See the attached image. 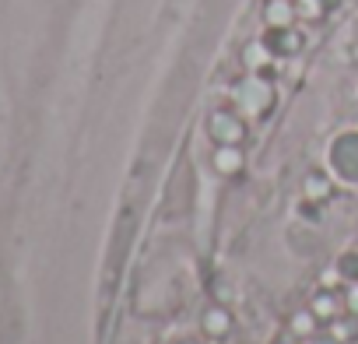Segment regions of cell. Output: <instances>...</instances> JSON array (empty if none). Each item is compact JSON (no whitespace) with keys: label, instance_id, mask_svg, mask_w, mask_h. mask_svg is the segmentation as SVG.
Masks as SVG:
<instances>
[{"label":"cell","instance_id":"5","mask_svg":"<svg viewBox=\"0 0 358 344\" xmlns=\"http://www.w3.org/2000/svg\"><path fill=\"white\" fill-rule=\"evenodd\" d=\"M348 309H351V313H358V288L348 295Z\"/></svg>","mask_w":358,"mask_h":344},{"label":"cell","instance_id":"2","mask_svg":"<svg viewBox=\"0 0 358 344\" xmlns=\"http://www.w3.org/2000/svg\"><path fill=\"white\" fill-rule=\"evenodd\" d=\"M225 327H229V316H225V313H222V316H218V313L208 316V330H211V334H225Z\"/></svg>","mask_w":358,"mask_h":344},{"label":"cell","instance_id":"1","mask_svg":"<svg viewBox=\"0 0 358 344\" xmlns=\"http://www.w3.org/2000/svg\"><path fill=\"white\" fill-rule=\"evenodd\" d=\"M313 313H316V316H330V313L337 316V299H330V295H320V299H316V306H313Z\"/></svg>","mask_w":358,"mask_h":344},{"label":"cell","instance_id":"4","mask_svg":"<svg viewBox=\"0 0 358 344\" xmlns=\"http://www.w3.org/2000/svg\"><path fill=\"white\" fill-rule=\"evenodd\" d=\"M313 330V316H295V334H309Z\"/></svg>","mask_w":358,"mask_h":344},{"label":"cell","instance_id":"3","mask_svg":"<svg viewBox=\"0 0 358 344\" xmlns=\"http://www.w3.org/2000/svg\"><path fill=\"white\" fill-rule=\"evenodd\" d=\"M222 165H225V172H236V169H239V158H236V155H222V151H218V169H222Z\"/></svg>","mask_w":358,"mask_h":344}]
</instances>
